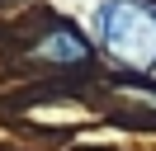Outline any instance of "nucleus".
<instances>
[{
  "instance_id": "obj_2",
  "label": "nucleus",
  "mask_w": 156,
  "mask_h": 151,
  "mask_svg": "<svg viewBox=\"0 0 156 151\" xmlns=\"http://www.w3.org/2000/svg\"><path fill=\"white\" fill-rule=\"evenodd\" d=\"M33 57L57 61V66H80V61H90V43L71 24H57V28H48V33L33 43Z\"/></svg>"
},
{
  "instance_id": "obj_1",
  "label": "nucleus",
  "mask_w": 156,
  "mask_h": 151,
  "mask_svg": "<svg viewBox=\"0 0 156 151\" xmlns=\"http://www.w3.org/2000/svg\"><path fill=\"white\" fill-rule=\"evenodd\" d=\"M95 43L118 66L156 76V0H104L95 9Z\"/></svg>"
}]
</instances>
